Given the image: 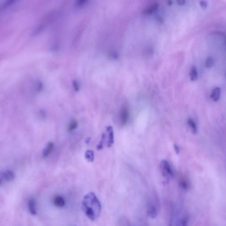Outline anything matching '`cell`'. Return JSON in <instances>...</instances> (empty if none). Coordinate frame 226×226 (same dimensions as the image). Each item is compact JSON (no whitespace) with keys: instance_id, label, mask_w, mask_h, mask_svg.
<instances>
[{"instance_id":"obj_1","label":"cell","mask_w":226,"mask_h":226,"mask_svg":"<svg viewBox=\"0 0 226 226\" xmlns=\"http://www.w3.org/2000/svg\"><path fill=\"white\" fill-rule=\"evenodd\" d=\"M82 209L86 216L91 221L95 220L100 216L101 205L94 193L90 192L84 196Z\"/></svg>"},{"instance_id":"obj_2","label":"cell","mask_w":226,"mask_h":226,"mask_svg":"<svg viewBox=\"0 0 226 226\" xmlns=\"http://www.w3.org/2000/svg\"><path fill=\"white\" fill-rule=\"evenodd\" d=\"M155 200L149 199L147 205V215L150 218L155 219L158 213V204Z\"/></svg>"},{"instance_id":"obj_3","label":"cell","mask_w":226,"mask_h":226,"mask_svg":"<svg viewBox=\"0 0 226 226\" xmlns=\"http://www.w3.org/2000/svg\"><path fill=\"white\" fill-rule=\"evenodd\" d=\"M160 169L162 175L166 179H169L173 177V172L167 161L166 160L162 161L160 163Z\"/></svg>"},{"instance_id":"obj_4","label":"cell","mask_w":226,"mask_h":226,"mask_svg":"<svg viewBox=\"0 0 226 226\" xmlns=\"http://www.w3.org/2000/svg\"><path fill=\"white\" fill-rule=\"evenodd\" d=\"M129 117V112L126 108H123L120 113V119L121 125L124 126L128 121Z\"/></svg>"},{"instance_id":"obj_5","label":"cell","mask_w":226,"mask_h":226,"mask_svg":"<svg viewBox=\"0 0 226 226\" xmlns=\"http://www.w3.org/2000/svg\"><path fill=\"white\" fill-rule=\"evenodd\" d=\"M28 206L30 214L33 216H35L37 214L36 202L33 198H31L28 201Z\"/></svg>"},{"instance_id":"obj_6","label":"cell","mask_w":226,"mask_h":226,"mask_svg":"<svg viewBox=\"0 0 226 226\" xmlns=\"http://www.w3.org/2000/svg\"><path fill=\"white\" fill-rule=\"evenodd\" d=\"M53 203L56 207L57 208H62L66 204V200L65 198L62 196L58 195L54 198L53 200Z\"/></svg>"},{"instance_id":"obj_7","label":"cell","mask_w":226,"mask_h":226,"mask_svg":"<svg viewBox=\"0 0 226 226\" xmlns=\"http://www.w3.org/2000/svg\"><path fill=\"white\" fill-rule=\"evenodd\" d=\"M106 131L108 133L107 146L109 147H111L114 144V132H113L112 127L109 126L106 129Z\"/></svg>"},{"instance_id":"obj_8","label":"cell","mask_w":226,"mask_h":226,"mask_svg":"<svg viewBox=\"0 0 226 226\" xmlns=\"http://www.w3.org/2000/svg\"><path fill=\"white\" fill-rule=\"evenodd\" d=\"M55 148V144L52 142H50L47 144L43 152V156L46 157L51 153Z\"/></svg>"},{"instance_id":"obj_9","label":"cell","mask_w":226,"mask_h":226,"mask_svg":"<svg viewBox=\"0 0 226 226\" xmlns=\"http://www.w3.org/2000/svg\"><path fill=\"white\" fill-rule=\"evenodd\" d=\"M221 90L219 87L214 88L211 91V98L214 101L217 102L219 100Z\"/></svg>"},{"instance_id":"obj_10","label":"cell","mask_w":226,"mask_h":226,"mask_svg":"<svg viewBox=\"0 0 226 226\" xmlns=\"http://www.w3.org/2000/svg\"><path fill=\"white\" fill-rule=\"evenodd\" d=\"M3 178L8 182L12 181L15 178V174L13 172L10 170H7L3 173Z\"/></svg>"},{"instance_id":"obj_11","label":"cell","mask_w":226,"mask_h":226,"mask_svg":"<svg viewBox=\"0 0 226 226\" xmlns=\"http://www.w3.org/2000/svg\"><path fill=\"white\" fill-rule=\"evenodd\" d=\"M187 122L188 123L189 125V127H190V129H191V131H192L193 134H198V127H197V124H196L195 121L193 119H192V118H189Z\"/></svg>"},{"instance_id":"obj_12","label":"cell","mask_w":226,"mask_h":226,"mask_svg":"<svg viewBox=\"0 0 226 226\" xmlns=\"http://www.w3.org/2000/svg\"><path fill=\"white\" fill-rule=\"evenodd\" d=\"M190 79L192 81L197 80L198 79V73L196 67H192L190 72Z\"/></svg>"},{"instance_id":"obj_13","label":"cell","mask_w":226,"mask_h":226,"mask_svg":"<svg viewBox=\"0 0 226 226\" xmlns=\"http://www.w3.org/2000/svg\"><path fill=\"white\" fill-rule=\"evenodd\" d=\"M85 159L89 162H93L94 160V152L93 151L88 150L85 153Z\"/></svg>"},{"instance_id":"obj_14","label":"cell","mask_w":226,"mask_h":226,"mask_svg":"<svg viewBox=\"0 0 226 226\" xmlns=\"http://www.w3.org/2000/svg\"><path fill=\"white\" fill-rule=\"evenodd\" d=\"M119 226H132L129 219L125 216H122L119 221Z\"/></svg>"},{"instance_id":"obj_15","label":"cell","mask_w":226,"mask_h":226,"mask_svg":"<svg viewBox=\"0 0 226 226\" xmlns=\"http://www.w3.org/2000/svg\"><path fill=\"white\" fill-rule=\"evenodd\" d=\"M78 126V123L77 120H73L70 122L68 126V131L69 132L72 131L76 129Z\"/></svg>"},{"instance_id":"obj_16","label":"cell","mask_w":226,"mask_h":226,"mask_svg":"<svg viewBox=\"0 0 226 226\" xmlns=\"http://www.w3.org/2000/svg\"><path fill=\"white\" fill-rule=\"evenodd\" d=\"M214 64V61L213 58L209 57H208L206 59V62H205V67L207 68H210L213 66Z\"/></svg>"},{"instance_id":"obj_17","label":"cell","mask_w":226,"mask_h":226,"mask_svg":"<svg viewBox=\"0 0 226 226\" xmlns=\"http://www.w3.org/2000/svg\"><path fill=\"white\" fill-rule=\"evenodd\" d=\"M179 185L180 187L184 190H187L188 189V183L185 179H181L179 182Z\"/></svg>"},{"instance_id":"obj_18","label":"cell","mask_w":226,"mask_h":226,"mask_svg":"<svg viewBox=\"0 0 226 226\" xmlns=\"http://www.w3.org/2000/svg\"><path fill=\"white\" fill-rule=\"evenodd\" d=\"M158 4H154V5H152L149 8L146 9L145 10V11L146 12V13H151V12H153L155 10H156L158 8Z\"/></svg>"},{"instance_id":"obj_19","label":"cell","mask_w":226,"mask_h":226,"mask_svg":"<svg viewBox=\"0 0 226 226\" xmlns=\"http://www.w3.org/2000/svg\"><path fill=\"white\" fill-rule=\"evenodd\" d=\"M189 219L187 217H185L182 219L180 222V226H187Z\"/></svg>"},{"instance_id":"obj_20","label":"cell","mask_w":226,"mask_h":226,"mask_svg":"<svg viewBox=\"0 0 226 226\" xmlns=\"http://www.w3.org/2000/svg\"><path fill=\"white\" fill-rule=\"evenodd\" d=\"M200 5V7L203 8V9H205L207 8V6H208V2L205 1H199Z\"/></svg>"},{"instance_id":"obj_21","label":"cell","mask_w":226,"mask_h":226,"mask_svg":"<svg viewBox=\"0 0 226 226\" xmlns=\"http://www.w3.org/2000/svg\"><path fill=\"white\" fill-rule=\"evenodd\" d=\"M105 138V135L104 134L102 135V140H101L100 142L99 145L97 146V149H98V150H100L102 149V144H103V142H104V140Z\"/></svg>"},{"instance_id":"obj_22","label":"cell","mask_w":226,"mask_h":226,"mask_svg":"<svg viewBox=\"0 0 226 226\" xmlns=\"http://www.w3.org/2000/svg\"><path fill=\"white\" fill-rule=\"evenodd\" d=\"M174 150H175V151H176V154H178V153H179L180 150H179V147H178V146L177 144H174Z\"/></svg>"},{"instance_id":"obj_23","label":"cell","mask_w":226,"mask_h":226,"mask_svg":"<svg viewBox=\"0 0 226 226\" xmlns=\"http://www.w3.org/2000/svg\"><path fill=\"white\" fill-rule=\"evenodd\" d=\"M73 85H74V88H75V90H76V91H78L79 88L78 86L77 83L76 82H75V83L73 84Z\"/></svg>"},{"instance_id":"obj_24","label":"cell","mask_w":226,"mask_h":226,"mask_svg":"<svg viewBox=\"0 0 226 226\" xmlns=\"http://www.w3.org/2000/svg\"><path fill=\"white\" fill-rule=\"evenodd\" d=\"M178 2L179 5H181V6H183V5H184L185 3H186V1H178Z\"/></svg>"},{"instance_id":"obj_25","label":"cell","mask_w":226,"mask_h":226,"mask_svg":"<svg viewBox=\"0 0 226 226\" xmlns=\"http://www.w3.org/2000/svg\"><path fill=\"white\" fill-rule=\"evenodd\" d=\"M142 226H148V225H146V224H144V225H142Z\"/></svg>"},{"instance_id":"obj_26","label":"cell","mask_w":226,"mask_h":226,"mask_svg":"<svg viewBox=\"0 0 226 226\" xmlns=\"http://www.w3.org/2000/svg\"></svg>"},{"instance_id":"obj_27","label":"cell","mask_w":226,"mask_h":226,"mask_svg":"<svg viewBox=\"0 0 226 226\" xmlns=\"http://www.w3.org/2000/svg\"></svg>"},{"instance_id":"obj_28","label":"cell","mask_w":226,"mask_h":226,"mask_svg":"<svg viewBox=\"0 0 226 226\" xmlns=\"http://www.w3.org/2000/svg\"></svg>"}]
</instances>
